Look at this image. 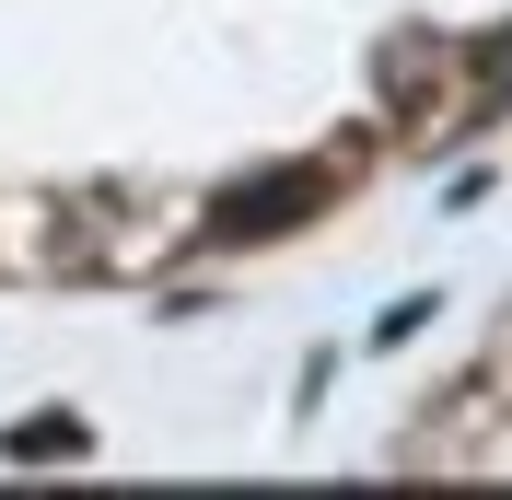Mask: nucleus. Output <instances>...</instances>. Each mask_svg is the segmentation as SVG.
I'll list each match as a JSON object with an SVG mask.
<instances>
[{
  "instance_id": "obj_1",
  "label": "nucleus",
  "mask_w": 512,
  "mask_h": 500,
  "mask_svg": "<svg viewBox=\"0 0 512 500\" xmlns=\"http://www.w3.org/2000/svg\"><path fill=\"white\" fill-rule=\"evenodd\" d=\"M361 163V140H338L326 163H291V175H256V187H233L222 210H210V245H268V233H291V221H315L326 187Z\"/></svg>"
},
{
  "instance_id": "obj_4",
  "label": "nucleus",
  "mask_w": 512,
  "mask_h": 500,
  "mask_svg": "<svg viewBox=\"0 0 512 500\" xmlns=\"http://www.w3.org/2000/svg\"><path fill=\"white\" fill-rule=\"evenodd\" d=\"M431 326V291H408V303H384V326H373V349H396V338H419Z\"/></svg>"
},
{
  "instance_id": "obj_5",
  "label": "nucleus",
  "mask_w": 512,
  "mask_h": 500,
  "mask_svg": "<svg viewBox=\"0 0 512 500\" xmlns=\"http://www.w3.org/2000/svg\"><path fill=\"white\" fill-rule=\"evenodd\" d=\"M489 82H512V35H489Z\"/></svg>"
},
{
  "instance_id": "obj_2",
  "label": "nucleus",
  "mask_w": 512,
  "mask_h": 500,
  "mask_svg": "<svg viewBox=\"0 0 512 500\" xmlns=\"http://www.w3.org/2000/svg\"><path fill=\"white\" fill-rule=\"evenodd\" d=\"M373 82H384V105H396V117H419V105L443 94V47H431V35H396V47L373 59Z\"/></svg>"
},
{
  "instance_id": "obj_3",
  "label": "nucleus",
  "mask_w": 512,
  "mask_h": 500,
  "mask_svg": "<svg viewBox=\"0 0 512 500\" xmlns=\"http://www.w3.org/2000/svg\"><path fill=\"white\" fill-rule=\"evenodd\" d=\"M82 419H70V407H35V419H12V431H0V454H12V466H70V454H82Z\"/></svg>"
}]
</instances>
